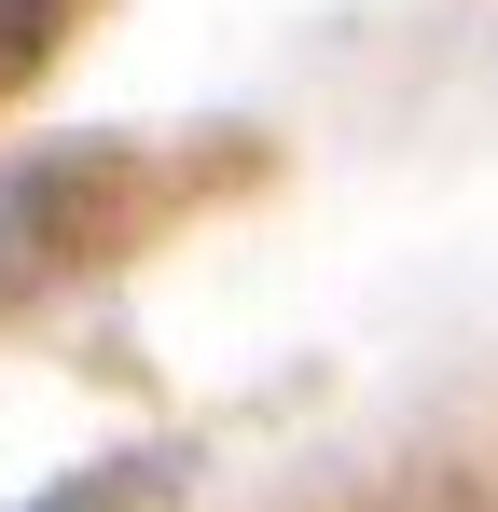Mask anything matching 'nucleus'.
<instances>
[{"mask_svg":"<svg viewBox=\"0 0 498 512\" xmlns=\"http://www.w3.org/2000/svg\"><path fill=\"white\" fill-rule=\"evenodd\" d=\"M70 28V0H0V84L14 70H42V42Z\"/></svg>","mask_w":498,"mask_h":512,"instance_id":"1","label":"nucleus"}]
</instances>
